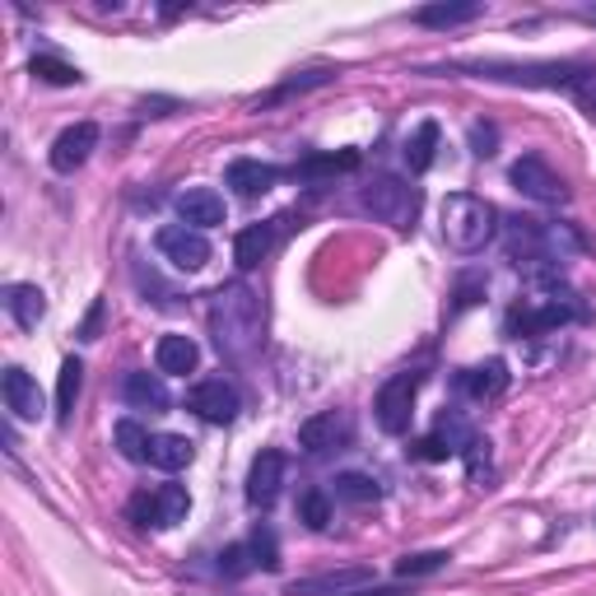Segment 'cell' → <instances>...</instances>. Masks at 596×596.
<instances>
[{
    "label": "cell",
    "mask_w": 596,
    "mask_h": 596,
    "mask_svg": "<svg viewBox=\"0 0 596 596\" xmlns=\"http://www.w3.org/2000/svg\"><path fill=\"white\" fill-rule=\"evenodd\" d=\"M210 335L224 360H247L262 345V298L247 285H224L210 298Z\"/></svg>",
    "instance_id": "obj_1"
},
{
    "label": "cell",
    "mask_w": 596,
    "mask_h": 596,
    "mask_svg": "<svg viewBox=\"0 0 596 596\" xmlns=\"http://www.w3.org/2000/svg\"><path fill=\"white\" fill-rule=\"evenodd\" d=\"M489 79H508V85H531V89H564L583 103L587 117H596V66L592 62H541V66H475Z\"/></svg>",
    "instance_id": "obj_2"
},
{
    "label": "cell",
    "mask_w": 596,
    "mask_h": 596,
    "mask_svg": "<svg viewBox=\"0 0 596 596\" xmlns=\"http://www.w3.org/2000/svg\"><path fill=\"white\" fill-rule=\"evenodd\" d=\"M439 220H443L448 247L466 252V256L481 252L485 243H494V233H499V210H494L485 196H471V191H452L439 210Z\"/></svg>",
    "instance_id": "obj_3"
},
{
    "label": "cell",
    "mask_w": 596,
    "mask_h": 596,
    "mask_svg": "<svg viewBox=\"0 0 596 596\" xmlns=\"http://www.w3.org/2000/svg\"><path fill=\"white\" fill-rule=\"evenodd\" d=\"M541 285H545L541 294L527 298L522 308H512V317H508L512 335H545V331L564 327V322H578L583 317V303L560 285V275H554V280H541Z\"/></svg>",
    "instance_id": "obj_4"
},
{
    "label": "cell",
    "mask_w": 596,
    "mask_h": 596,
    "mask_svg": "<svg viewBox=\"0 0 596 596\" xmlns=\"http://www.w3.org/2000/svg\"><path fill=\"white\" fill-rule=\"evenodd\" d=\"M360 201H364V210L373 214V220H383L391 229H410L415 210H420V196H415L401 177H373Z\"/></svg>",
    "instance_id": "obj_5"
},
{
    "label": "cell",
    "mask_w": 596,
    "mask_h": 596,
    "mask_svg": "<svg viewBox=\"0 0 596 596\" xmlns=\"http://www.w3.org/2000/svg\"><path fill=\"white\" fill-rule=\"evenodd\" d=\"M415 396H420V373H396L383 383L373 401V420L383 433H406L415 420Z\"/></svg>",
    "instance_id": "obj_6"
},
{
    "label": "cell",
    "mask_w": 596,
    "mask_h": 596,
    "mask_svg": "<svg viewBox=\"0 0 596 596\" xmlns=\"http://www.w3.org/2000/svg\"><path fill=\"white\" fill-rule=\"evenodd\" d=\"M508 183L518 187L522 196H531V201H541V206H564V201H569L564 177L554 173L541 154H522L518 164L508 168Z\"/></svg>",
    "instance_id": "obj_7"
},
{
    "label": "cell",
    "mask_w": 596,
    "mask_h": 596,
    "mask_svg": "<svg viewBox=\"0 0 596 596\" xmlns=\"http://www.w3.org/2000/svg\"><path fill=\"white\" fill-rule=\"evenodd\" d=\"M187 508H191V499L183 485H158V489L135 494L126 512H131V522H141V527H177L187 518Z\"/></svg>",
    "instance_id": "obj_8"
},
{
    "label": "cell",
    "mask_w": 596,
    "mask_h": 596,
    "mask_svg": "<svg viewBox=\"0 0 596 596\" xmlns=\"http://www.w3.org/2000/svg\"><path fill=\"white\" fill-rule=\"evenodd\" d=\"M187 410H196L206 424H229L238 410H243V396L229 377H201L191 391H187Z\"/></svg>",
    "instance_id": "obj_9"
},
{
    "label": "cell",
    "mask_w": 596,
    "mask_h": 596,
    "mask_svg": "<svg viewBox=\"0 0 596 596\" xmlns=\"http://www.w3.org/2000/svg\"><path fill=\"white\" fill-rule=\"evenodd\" d=\"M350 439H354V424L341 410H322V415H312V420L298 424V448L312 452V456L341 452V448H350Z\"/></svg>",
    "instance_id": "obj_10"
},
{
    "label": "cell",
    "mask_w": 596,
    "mask_h": 596,
    "mask_svg": "<svg viewBox=\"0 0 596 596\" xmlns=\"http://www.w3.org/2000/svg\"><path fill=\"white\" fill-rule=\"evenodd\" d=\"M154 247L168 256L177 271H201L210 262V243L201 229H187V224H164L154 233Z\"/></svg>",
    "instance_id": "obj_11"
},
{
    "label": "cell",
    "mask_w": 596,
    "mask_h": 596,
    "mask_svg": "<svg viewBox=\"0 0 596 596\" xmlns=\"http://www.w3.org/2000/svg\"><path fill=\"white\" fill-rule=\"evenodd\" d=\"M285 452H275V448H266V452H256L252 456V471H247V499L256 504V508H271L275 499H280V485H285Z\"/></svg>",
    "instance_id": "obj_12"
},
{
    "label": "cell",
    "mask_w": 596,
    "mask_h": 596,
    "mask_svg": "<svg viewBox=\"0 0 596 596\" xmlns=\"http://www.w3.org/2000/svg\"><path fill=\"white\" fill-rule=\"evenodd\" d=\"M98 150V126L93 122H75V126H66L62 135L52 141V168L56 173H75V168H85L89 164V154Z\"/></svg>",
    "instance_id": "obj_13"
},
{
    "label": "cell",
    "mask_w": 596,
    "mask_h": 596,
    "mask_svg": "<svg viewBox=\"0 0 596 596\" xmlns=\"http://www.w3.org/2000/svg\"><path fill=\"white\" fill-rule=\"evenodd\" d=\"M471 439H475V433L466 429L462 415H439V424H433V433H429V439H424L420 448H415V452H420L424 462H448V456H462Z\"/></svg>",
    "instance_id": "obj_14"
},
{
    "label": "cell",
    "mask_w": 596,
    "mask_h": 596,
    "mask_svg": "<svg viewBox=\"0 0 596 596\" xmlns=\"http://www.w3.org/2000/svg\"><path fill=\"white\" fill-rule=\"evenodd\" d=\"M275 183H280V168L275 164H262V158H233L224 168V187H233L243 201H256V196H266Z\"/></svg>",
    "instance_id": "obj_15"
},
{
    "label": "cell",
    "mask_w": 596,
    "mask_h": 596,
    "mask_svg": "<svg viewBox=\"0 0 596 596\" xmlns=\"http://www.w3.org/2000/svg\"><path fill=\"white\" fill-rule=\"evenodd\" d=\"M0 396H5V410L14 420H37L43 415V391H37V377L24 368H5L0 377Z\"/></svg>",
    "instance_id": "obj_16"
},
{
    "label": "cell",
    "mask_w": 596,
    "mask_h": 596,
    "mask_svg": "<svg viewBox=\"0 0 596 596\" xmlns=\"http://www.w3.org/2000/svg\"><path fill=\"white\" fill-rule=\"evenodd\" d=\"M177 214H183L187 229H214L224 224V196L214 187H187L183 196H177Z\"/></svg>",
    "instance_id": "obj_17"
},
{
    "label": "cell",
    "mask_w": 596,
    "mask_h": 596,
    "mask_svg": "<svg viewBox=\"0 0 596 596\" xmlns=\"http://www.w3.org/2000/svg\"><path fill=\"white\" fill-rule=\"evenodd\" d=\"M456 391L471 396V401H499V396L508 391V364L489 360V364H475L466 373H456Z\"/></svg>",
    "instance_id": "obj_18"
},
{
    "label": "cell",
    "mask_w": 596,
    "mask_h": 596,
    "mask_svg": "<svg viewBox=\"0 0 596 596\" xmlns=\"http://www.w3.org/2000/svg\"><path fill=\"white\" fill-rule=\"evenodd\" d=\"M154 364L168 377H187V373H196V364H201V350H196L191 335L168 331V335H158V345H154Z\"/></svg>",
    "instance_id": "obj_19"
},
{
    "label": "cell",
    "mask_w": 596,
    "mask_h": 596,
    "mask_svg": "<svg viewBox=\"0 0 596 596\" xmlns=\"http://www.w3.org/2000/svg\"><path fill=\"white\" fill-rule=\"evenodd\" d=\"M122 396L135 410H168V387H164V373H126Z\"/></svg>",
    "instance_id": "obj_20"
},
{
    "label": "cell",
    "mask_w": 596,
    "mask_h": 596,
    "mask_svg": "<svg viewBox=\"0 0 596 596\" xmlns=\"http://www.w3.org/2000/svg\"><path fill=\"white\" fill-rule=\"evenodd\" d=\"M271 247H275V224H247L243 233H238V243H233L238 271H256L271 256Z\"/></svg>",
    "instance_id": "obj_21"
},
{
    "label": "cell",
    "mask_w": 596,
    "mask_h": 596,
    "mask_svg": "<svg viewBox=\"0 0 596 596\" xmlns=\"http://www.w3.org/2000/svg\"><path fill=\"white\" fill-rule=\"evenodd\" d=\"M373 573L368 569H341V573H317V578H303V583H294L289 596H341L345 587H360L368 583Z\"/></svg>",
    "instance_id": "obj_22"
},
{
    "label": "cell",
    "mask_w": 596,
    "mask_h": 596,
    "mask_svg": "<svg viewBox=\"0 0 596 596\" xmlns=\"http://www.w3.org/2000/svg\"><path fill=\"white\" fill-rule=\"evenodd\" d=\"M439 141H443L439 122H420V126H415L406 135V168L410 173H429L433 168V154H439Z\"/></svg>",
    "instance_id": "obj_23"
},
{
    "label": "cell",
    "mask_w": 596,
    "mask_h": 596,
    "mask_svg": "<svg viewBox=\"0 0 596 596\" xmlns=\"http://www.w3.org/2000/svg\"><path fill=\"white\" fill-rule=\"evenodd\" d=\"M5 308H10V317L24 331H33L37 322H43V312H47V303H43V289L37 285H10L5 289Z\"/></svg>",
    "instance_id": "obj_24"
},
{
    "label": "cell",
    "mask_w": 596,
    "mask_h": 596,
    "mask_svg": "<svg viewBox=\"0 0 596 596\" xmlns=\"http://www.w3.org/2000/svg\"><path fill=\"white\" fill-rule=\"evenodd\" d=\"M191 456H196L191 439H183V433H158L154 448H150V466H158V471H183V466H191Z\"/></svg>",
    "instance_id": "obj_25"
},
{
    "label": "cell",
    "mask_w": 596,
    "mask_h": 596,
    "mask_svg": "<svg viewBox=\"0 0 596 596\" xmlns=\"http://www.w3.org/2000/svg\"><path fill=\"white\" fill-rule=\"evenodd\" d=\"M79 387H85V364L66 360V364H62V377H56V420H62V424H70L75 401H79Z\"/></svg>",
    "instance_id": "obj_26"
},
{
    "label": "cell",
    "mask_w": 596,
    "mask_h": 596,
    "mask_svg": "<svg viewBox=\"0 0 596 596\" xmlns=\"http://www.w3.org/2000/svg\"><path fill=\"white\" fill-rule=\"evenodd\" d=\"M360 168V150H341V154H312L294 168V177H335V173H354Z\"/></svg>",
    "instance_id": "obj_27"
},
{
    "label": "cell",
    "mask_w": 596,
    "mask_h": 596,
    "mask_svg": "<svg viewBox=\"0 0 596 596\" xmlns=\"http://www.w3.org/2000/svg\"><path fill=\"white\" fill-rule=\"evenodd\" d=\"M485 5H475V0H466V5H424L420 14V24L424 29H456V24H471V19H481Z\"/></svg>",
    "instance_id": "obj_28"
},
{
    "label": "cell",
    "mask_w": 596,
    "mask_h": 596,
    "mask_svg": "<svg viewBox=\"0 0 596 596\" xmlns=\"http://www.w3.org/2000/svg\"><path fill=\"white\" fill-rule=\"evenodd\" d=\"M117 448H122V456L126 462H150V448H154V439H150V429L145 424H135V420H117Z\"/></svg>",
    "instance_id": "obj_29"
},
{
    "label": "cell",
    "mask_w": 596,
    "mask_h": 596,
    "mask_svg": "<svg viewBox=\"0 0 596 596\" xmlns=\"http://www.w3.org/2000/svg\"><path fill=\"white\" fill-rule=\"evenodd\" d=\"M377 481L373 475H360V471H345V475H335V499H345V504H377Z\"/></svg>",
    "instance_id": "obj_30"
},
{
    "label": "cell",
    "mask_w": 596,
    "mask_h": 596,
    "mask_svg": "<svg viewBox=\"0 0 596 596\" xmlns=\"http://www.w3.org/2000/svg\"><path fill=\"white\" fill-rule=\"evenodd\" d=\"M247 550H252L256 569H266V573L280 569V541H275V531H271V527H256V531H252V541H247Z\"/></svg>",
    "instance_id": "obj_31"
},
{
    "label": "cell",
    "mask_w": 596,
    "mask_h": 596,
    "mask_svg": "<svg viewBox=\"0 0 596 596\" xmlns=\"http://www.w3.org/2000/svg\"><path fill=\"white\" fill-rule=\"evenodd\" d=\"M298 522H308L312 531H322L331 522V499H327V489H308L303 499H298Z\"/></svg>",
    "instance_id": "obj_32"
},
{
    "label": "cell",
    "mask_w": 596,
    "mask_h": 596,
    "mask_svg": "<svg viewBox=\"0 0 596 596\" xmlns=\"http://www.w3.org/2000/svg\"><path fill=\"white\" fill-rule=\"evenodd\" d=\"M452 560L448 550H424V554H406L401 564H396V573H401V578H424V573H439L443 564Z\"/></svg>",
    "instance_id": "obj_33"
},
{
    "label": "cell",
    "mask_w": 596,
    "mask_h": 596,
    "mask_svg": "<svg viewBox=\"0 0 596 596\" xmlns=\"http://www.w3.org/2000/svg\"><path fill=\"white\" fill-rule=\"evenodd\" d=\"M33 75L47 79V85H79V70L66 66L62 56H33Z\"/></svg>",
    "instance_id": "obj_34"
},
{
    "label": "cell",
    "mask_w": 596,
    "mask_h": 596,
    "mask_svg": "<svg viewBox=\"0 0 596 596\" xmlns=\"http://www.w3.org/2000/svg\"><path fill=\"white\" fill-rule=\"evenodd\" d=\"M462 462L471 466V481H489V443L475 433V439L466 443V452H462Z\"/></svg>",
    "instance_id": "obj_35"
},
{
    "label": "cell",
    "mask_w": 596,
    "mask_h": 596,
    "mask_svg": "<svg viewBox=\"0 0 596 596\" xmlns=\"http://www.w3.org/2000/svg\"><path fill=\"white\" fill-rule=\"evenodd\" d=\"M471 154H475V158H494V154H499V126L475 122V126H471Z\"/></svg>",
    "instance_id": "obj_36"
},
{
    "label": "cell",
    "mask_w": 596,
    "mask_h": 596,
    "mask_svg": "<svg viewBox=\"0 0 596 596\" xmlns=\"http://www.w3.org/2000/svg\"><path fill=\"white\" fill-rule=\"evenodd\" d=\"M247 569H256V560H252L247 545H229V550L220 554V573H229V578H243Z\"/></svg>",
    "instance_id": "obj_37"
},
{
    "label": "cell",
    "mask_w": 596,
    "mask_h": 596,
    "mask_svg": "<svg viewBox=\"0 0 596 596\" xmlns=\"http://www.w3.org/2000/svg\"><path fill=\"white\" fill-rule=\"evenodd\" d=\"M341 596H401L396 587H360V592H341Z\"/></svg>",
    "instance_id": "obj_38"
},
{
    "label": "cell",
    "mask_w": 596,
    "mask_h": 596,
    "mask_svg": "<svg viewBox=\"0 0 596 596\" xmlns=\"http://www.w3.org/2000/svg\"><path fill=\"white\" fill-rule=\"evenodd\" d=\"M587 24H596V10H587Z\"/></svg>",
    "instance_id": "obj_39"
}]
</instances>
